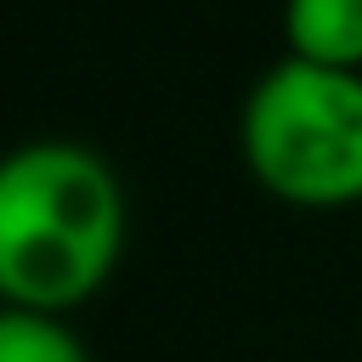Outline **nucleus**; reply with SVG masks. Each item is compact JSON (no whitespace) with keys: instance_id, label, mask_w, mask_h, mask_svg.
I'll return each mask as SVG.
<instances>
[{"instance_id":"7ed1b4c3","label":"nucleus","mask_w":362,"mask_h":362,"mask_svg":"<svg viewBox=\"0 0 362 362\" xmlns=\"http://www.w3.org/2000/svg\"><path fill=\"white\" fill-rule=\"evenodd\" d=\"M288 57L362 74V0H283Z\"/></svg>"},{"instance_id":"f03ea898","label":"nucleus","mask_w":362,"mask_h":362,"mask_svg":"<svg viewBox=\"0 0 362 362\" xmlns=\"http://www.w3.org/2000/svg\"><path fill=\"white\" fill-rule=\"evenodd\" d=\"M238 147L249 175L288 209L362 204V74L300 57L272 62L243 96Z\"/></svg>"},{"instance_id":"f257e3e1","label":"nucleus","mask_w":362,"mask_h":362,"mask_svg":"<svg viewBox=\"0 0 362 362\" xmlns=\"http://www.w3.org/2000/svg\"><path fill=\"white\" fill-rule=\"evenodd\" d=\"M124 255V187L85 141L0 153V305L79 311Z\"/></svg>"},{"instance_id":"20e7f679","label":"nucleus","mask_w":362,"mask_h":362,"mask_svg":"<svg viewBox=\"0 0 362 362\" xmlns=\"http://www.w3.org/2000/svg\"><path fill=\"white\" fill-rule=\"evenodd\" d=\"M0 362H90L74 322L34 305H0Z\"/></svg>"}]
</instances>
